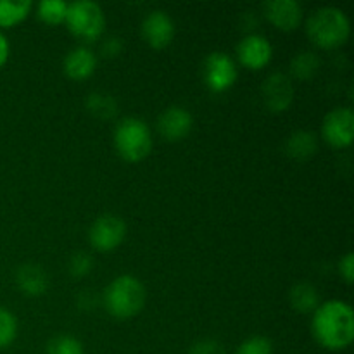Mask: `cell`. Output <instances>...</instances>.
<instances>
[{
	"instance_id": "cell-1",
	"label": "cell",
	"mask_w": 354,
	"mask_h": 354,
	"mask_svg": "<svg viewBox=\"0 0 354 354\" xmlns=\"http://www.w3.org/2000/svg\"><path fill=\"white\" fill-rule=\"evenodd\" d=\"M313 335L318 344L330 351L348 348L354 339V315L342 301H328L315 310Z\"/></svg>"
},
{
	"instance_id": "cell-2",
	"label": "cell",
	"mask_w": 354,
	"mask_h": 354,
	"mask_svg": "<svg viewBox=\"0 0 354 354\" xmlns=\"http://www.w3.org/2000/svg\"><path fill=\"white\" fill-rule=\"evenodd\" d=\"M145 289L135 277L123 275L106 287L104 304L118 320H128L144 308Z\"/></svg>"
},
{
	"instance_id": "cell-3",
	"label": "cell",
	"mask_w": 354,
	"mask_h": 354,
	"mask_svg": "<svg viewBox=\"0 0 354 354\" xmlns=\"http://www.w3.org/2000/svg\"><path fill=\"white\" fill-rule=\"evenodd\" d=\"M308 35L322 48L341 47L349 37V19L341 9L322 7L308 19Z\"/></svg>"
},
{
	"instance_id": "cell-4",
	"label": "cell",
	"mask_w": 354,
	"mask_h": 354,
	"mask_svg": "<svg viewBox=\"0 0 354 354\" xmlns=\"http://www.w3.org/2000/svg\"><path fill=\"white\" fill-rule=\"evenodd\" d=\"M114 145L121 158L127 161H142L152 149L151 130L142 120L127 118L114 130Z\"/></svg>"
},
{
	"instance_id": "cell-5",
	"label": "cell",
	"mask_w": 354,
	"mask_h": 354,
	"mask_svg": "<svg viewBox=\"0 0 354 354\" xmlns=\"http://www.w3.org/2000/svg\"><path fill=\"white\" fill-rule=\"evenodd\" d=\"M66 23L75 37L83 41H93L104 31V14L102 9L95 2H73L68 6Z\"/></svg>"
},
{
	"instance_id": "cell-6",
	"label": "cell",
	"mask_w": 354,
	"mask_h": 354,
	"mask_svg": "<svg viewBox=\"0 0 354 354\" xmlns=\"http://www.w3.org/2000/svg\"><path fill=\"white\" fill-rule=\"evenodd\" d=\"M204 80L213 92L220 93L230 88L237 80V69L230 55L225 52H213L204 62Z\"/></svg>"
},
{
	"instance_id": "cell-7",
	"label": "cell",
	"mask_w": 354,
	"mask_h": 354,
	"mask_svg": "<svg viewBox=\"0 0 354 354\" xmlns=\"http://www.w3.org/2000/svg\"><path fill=\"white\" fill-rule=\"evenodd\" d=\"M127 227L121 218L114 214H104L93 221L90 228V242L99 251H114L123 242Z\"/></svg>"
},
{
	"instance_id": "cell-8",
	"label": "cell",
	"mask_w": 354,
	"mask_h": 354,
	"mask_svg": "<svg viewBox=\"0 0 354 354\" xmlns=\"http://www.w3.org/2000/svg\"><path fill=\"white\" fill-rule=\"evenodd\" d=\"M324 137L334 147H348L354 137V114L348 107L334 109L324 120Z\"/></svg>"
},
{
	"instance_id": "cell-9",
	"label": "cell",
	"mask_w": 354,
	"mask_h": 354,
	"mask_svg": "<svg viewBox=\"0 0 354 354\" xmlns=\"http://www.w3.org/2000/svg\"><path fill=\"white\" fill-rule=\"evenodd\" d=\"M263 100L272 113H282L294 99V86L282 73L272 75L263 83Z\"/></svg>"
},
{
	"instance_id": "cell-10",
	"label": "cell",
	"mask_w": 354,
	"mask_h": 354,
	"mask_svg": "<svg viewBox=\"0 0 354 354\" xmlns=\"http://www.w3.org/2000/svg\"><path fill=\"white\" fill-rule=\"evenodd\" d=\"M142 35L151 47L165 48L166 45L171 44L173 37H175V24L166 12L154 10L144 19Z\"/></svg>"
},
{
	"instance_id": "cell-11",
	"label": "cell",
	"mask_w": 354,
	"mask_h": 354,
	"mask_svg": "<svg viewBox=\"0 0 354 354\" xmlns=\"http://www.w3.org/2000/svg\"><path fill=\"white\" fill-rule=\"evenodd\" d=\"M239 59L249 69H261L272 59V45L261 35H251L244 38L237 48Z\"/></svg>"
},
{
	"instance_id": "cell-12",
	"label": "cell",
	"mask_w": 354,
	"mask_h": 354,
	"mask_svg": "<svg viewBox=\"0 0 354 354\" xmlns=\"http://www.w3.org/2000/svg\"><path fill=\"white\" fill-rule=\"evenodd\" d=\"M265 14L279 30L292 31L299 26L303 10L294 0H270L265 3Z\"/></svg>"
},
{
	"instance_id": "cell-13",
	"label": "cell",
	"mask_w": 354,
	"mask_h": 354,
	"mask_svg": "<svg viewBox=\"0 0 354 354\" xmlns=\"http://www.w3.org/2000/svg\"><path fill=\"white\" fill-rule=\"evenodd\" d=\"M158 124L166 140H182L192 130V116L183 107H169L161 114Z\"/></svg>"
},
{
	"instance_id": "cell-14",
	"label": "cell",
	"mask_w": 354,
	"mask_h": 354,
	"mask_svg": "<svg viewBox=\"0 0 354 354\" xmlns=\"http://www.w3.org/2000/svg\"><path fill=\"white\" fill-rule=\"evenodd\" d=\"M95 55L88 48L78 47L68 54L64 61V71L73 80H86L95 71Z\"/></svg>"
},
{
	"instance_id": "cell-15",
	"label": "cell",
	"mask_w": 354,
	"mask_h": 354,
	"mask_svg": "<svg viewBox=\"0 0 354 354\" xmlns=\"http://www.w3.org/2000/svg\"><path fill=\"white\" fill-rule=\"evenodd\" d=\"M16 280L19 289L24 294H28V296H40L48 287V279L45 272L35 265L21 266L16 275Z\"/></svg>"
},
{
	"instance_id": "cell-16",
	"label": "cell",
	"mask_w": 354,
	"mask_h": 354,
	"mask_svg": "<svg viewBox=\"0 0 354 354\" xmlns=\"http://www.w3.org/2000/svg\"><path fill=\"white\" fill-rule=\"evenodd\" d=\"M287 154L297 161H306L317 154V138L310 131H296L289 137L286 144Z\"/></svg>"
},
{
	"instance_id": "cell-17",
	"label": "cell",
	"mask_w": 354,
	"mask_h": 354,
	"mask_svg": "<svg viewBox=\"0 0 354 354\" xmlns=\"http://www.w3.org/2000/svg\"><path fill=\"white\" fill-rule=\"evenodd\" d=\"M290 304L299 313H310L318 308L317 289L310 283H297L290 289Z\"/></svg>"
},
{
	"instance_id": "cell-18",
	"label": "cell",
	"mask_w": 354,
	"mask_h": 354,
	"mask_svg": "<svg viewBox=\"0 0 354 354\" xmlns=\"http://www.w3.org/2000/svg\"><path fill=\"white\" fill-rule=\"evenodd\" d=\"M30 0H23V2H0V26L9 28L21 23L30 14Z\"/></svg>"
},
{
	"instance_id": "cell-19",
	"label": "cell",
	"mask_w": 354,
	"mask_h": 354,
	"mask_svg": "<svg viewBox=\"0 0 354 354\" xmlns=\"http://www.w3.org/2000/svg\"><path fill=\"white\" fill-rule=\"evenodd\" d=\"M318 68H320V61L311 52H303V54L296 55L290 62V73L296 76L297 80H310L317 75Z\"/></svg>"
},
{
	"instance_id": "cell-20",
	"label": "cell",
	"mask_w": 354,
	"mask_h": 354,
	"mask_svg": "<svg viewBox=\"0 0 354 354\" xmlns=\"http://www.w3.org/2000/svg\"><path fill=\"white\" fill-rule=\"evenodd\" d=\"M86 106H88L90 113L93 116L100 118V120H109L116 114V102H114L113 97L106 95V93H92V95H88Z\"/></svg>"
},
{
	"instance_id": "cell-21",
	"label": "cell",
	"mask_w": 354,
	"mask_h": 354,
	"mask_svg": "<svg viewBox=\"0 0 354 354\" xmlns=\"http://www.w3.org/2000/svg\"><path fill=\"white\" fill-rule=\"evenodd\" d=\"M68 3L61 0H45L38 3V16L47 24H59L66 19Z\"/></svg>"
},
{
	"instance_id": "cell-22",
	"label": "cell",
	"mask_w": 354,
	"mask_h": 354,
	"mask_svg": "<svg viewBox=\"0 0 354 354\" xmlns=\"http://www.w3.org/2000/svg\"><path fill=\"white\" fill-rule=\"evenodd\" d=\"M47 354H83V346L78 339L59 335L47 344Z\"/></svg>"
},
{
	"instance_id": "cell-23",
	"label": "cell",
	"mask_w": 354,
	"mask_h": 354,
	"mask_svg": "<svg viewBox=\"0 0 354 354\" xmlns=\"http://www.w3.org/2000/svg\"><path fill=\"white\" fill-rule=\"evenodd\" d=\"M17 332L16 318L12 313L0 308V349L7 348L14 341Z\"/></svg>"
},
{
	"instance_id": "cell-24",
	"label": "cell",
	"mask_w": 354,
	"mask_h": 354,
	"mask_svg": "<svg viewBox=\"0 0 354 354\" xmlns=\"http://www.w3.org/2000/svg\"><path fill=\"white\" fill-rule=\"evenodd\" d=\"M237 354H273L272 342L266 337L256 335V337L248 339L239 346Z\"/></svg>"
},
{
	"instance_id": "cell-25",
	"label": "cell",
	"mask_w": 354,
	"mask_h": 354,
	"mask_svg": "<svg viewBox=\"0 0 354 354\" xmlns=\"http://www.w3.org/2000/svg\"><path fill=\"white\" fill-rule=\"evenodd\" d=\"M93 266V259L90 258L88 254H85V252H78V254H75L71 258V261H69V272H71L73 277H76V279H82V277H85L86 273L92 270Z\"/></svg>"
},
{
	"instance_id": "cell-26",
	"label": "cell",
	"mask_w": 354,
	"mask_h": 354,
	"mask_svg": "<svg viewBox=\"0 0 354 354\" xmlns=\"http://www.w3.org/2000/svg\"><path fill=\"white\" fill-rule=\"evenodd\" d=\"M189 354H225V349L218 341L204 339V341L196 342V344L190 348Z\"/></svg>"
},
{
	"instance_id": "cell-27",
	"label": "cell",
	"mask_w": 354,
	"mask_h": 354,
	"mask_svg": "<svg viewBox=\"0 0 354 354\" xmlns=\"http://www.w3.org/2000/svg\"><path fill=\"white\" fill-rule=\"evenodd\" d=\"M341 273H342V277H344L346 282H348V283L354 282V256L351 254V252H349V254H346L344 258H342Z\"/></svg>"
},
{
	"instance_id": "cell-28",
	"label": "cell",
	"mask_w": 354,
	"mask_h": 354,
	"mask_svg": "<svg viewBox=\"0 0 354 354\" xmlns=\"http://www.w3.org/2000/svg\"><path fill=\"white\" fill-rule=\"evenodd\" d=\"M7 57H9V44H7L6 37L0 33V68L6 64Z\"/></svg>"
},
{
	"instance_id": "cell-29",
	"label": "cell",
	"mask_w": 354,
	"mask_h": 354,
	"mask_svg": "<svg viewBox=\"0 0 354 354\" xmlns=\"http://www.w3.org/2000/svg\"><path fill=\"white\" fill-rule=\"evenodd\" d=\"M120 41L121 40H116V38H113V40H107L106 45H104V52H106L107 55H116L121 48Z\"/></svg>"
}]
</instances>
